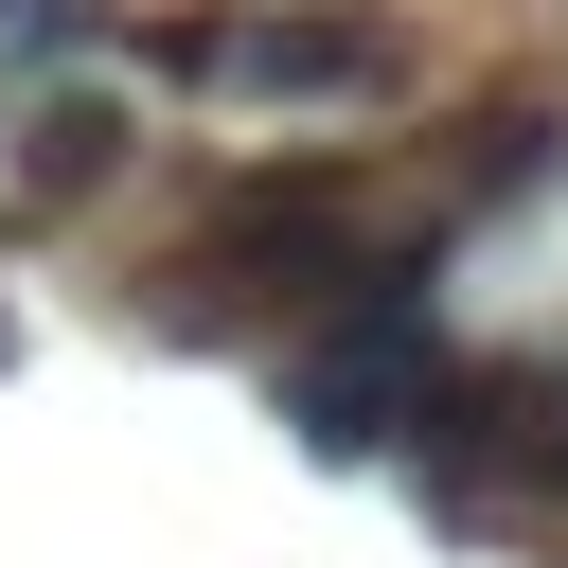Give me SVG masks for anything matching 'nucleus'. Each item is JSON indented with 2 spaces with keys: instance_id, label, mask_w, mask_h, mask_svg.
<instances>
[{
  "instance_id": "7ed1b4c3",
  "label": "nucleus",
  "mask_w": 568,
  "mask_h": 568,
  "mask_svg": "<svg viewBox=\"0 0 568 568\" xmlns=\"http://www.w3.org/2000/svg\"><path fill=\"white\" fill-rule=\"evenodd\" d=\"M106 160H124V106H106V89H53V106H36V142H18V178H36V195H89Z\"/></svg>"
},
{
  "instance_id": "f03ea898",
  "label": "nucleus",
  "mask_w": 568,
  "mask_h": 568,
  "mask_svg": "<svg viewBox=\"0 0 568 568\" xmlns=\"http://www.w3.org/2000/svg\"><path fill=\"white\" fill-rule=\"evenodd\" d=\"M142 71H160V89H266V106H390V89H408L390 18H337V0H284V18H160Z\"/></svg>"
},
{
  "instance_id": "f257e3e1",
  "label": "nucleus",
  "mask_w": 568,
  "mask_h": 568,
  "mask_svg": "<svg viewBox=\"0 0 568 568\" xmlns=\"http://www.w3.org/2000/svg\"><path fill=\"white\" fill-rule=\"evenodd\" d=\"M266 390H284V426H302L320 462H408V444H426V408H444V337H426V284H373V302L302 320V337L266 355Z\"/></svg>"
}]
</instances>
